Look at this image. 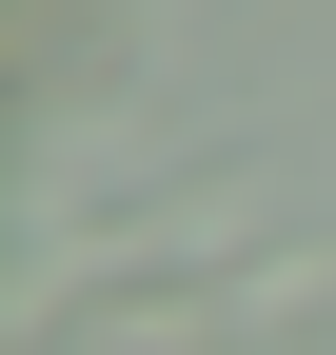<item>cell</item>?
I'll use <instances>...</instances> for the list:
<instances>
[{"instance_id":"cell-1","label":"cell","mask_w":336,"mask_h":355,"mask_svg":"<svg viewBox=\"0 0 336 355\" xmlns=\"http://www.w3.org/2000/svg\"><path fill=\"white\" fill-rule=\"evenodd\" d=\"M237 316H218V277H99V296H40V355H218Z\"/></svg>"},{"instance_id":"cell-2","label":"cell","mask_w":336,"mask_h":355,"mask_svg":"<svg viewBox=\"0 0 336 355\" xmlns=\"http://www.w3.org/2000/svg\"><path fill=\"white\" fill-rule=\"evenodd\" d=\"M218 316H237V336H317V316H336V237H277V257H237V277H218Z\"/></svg>"}]
</instances>
